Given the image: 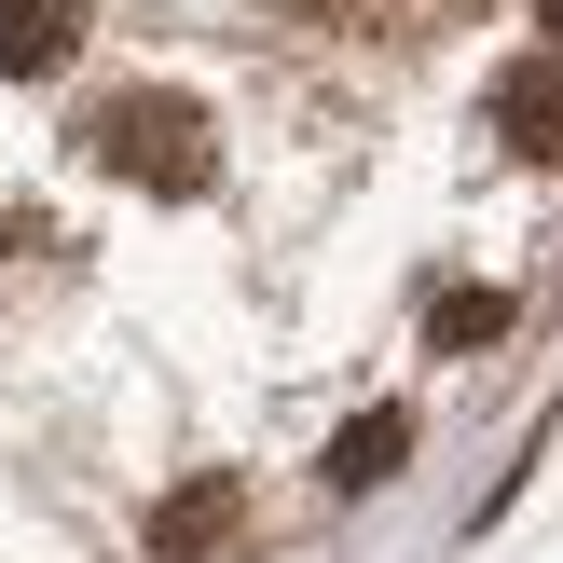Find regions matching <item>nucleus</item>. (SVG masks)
Returning a JSON list of instances; mask_svg holds the SVG:
<instances>
[{"label":"nucleus","instance_id":"obj_5","mask_svg":"<svg viewBox=\"0 0 563 563\" xmlns=\"http://www.w3.org/2000/svg\"><path fill=\"white\" fill-rule=\"evenodd\" d=\"M427 344H440V357L509 344V289H495V275H454V289H427Z\"/></svg>","mask_w":563,"mask_h":563},{"label":"nucleus","instance_id":"obj_3","mask_svg":"<svg viewBox=\"0 0 563 563\" xmlns=\"http://www.w3.org/2000/svg\"><path fill=\"white\" fill-rule=\"evenodd\" d=\"M482 124H495L509 165H563V55H509L482 82Z\"/></svg>","mask_w":563,"mask_h":563},{"label":"nucleus","instance_id":"obj_6","mask_svg":"<svg viewBox=\"0 0 563 563\" xmlns=\"http://www.w3.org/2000/svg\"><path fill=\"white\" fill-rule=\"evenodd\" d=\"M399 454H412V412H357V440H330V495L399 482Z\"/></svg>","mask_w":563,"mask_h":563},{"label":"nucleus","instance_id":"obj_8","mask_svg":"<svg viewBox=\"0 0 563 563\" xmlns=\"http://www.w3.org/2000/svg\"><path fill=\"white\" fill-rule=\"evenodd\" d=\"M289 14H357V0H289Z\"/></svg>","mask_w":563,"mask_h":563},{"label":"nucleus","instance_id":"obj_4","mask_svg":"<svg viewBox=\"0 0 563 563\" xmlns=\"http://www.w3.org/2000/svg\"><path fill=\"white\" fill-rule=\"evenodd\" d=\"M69 55H82V0H0V69L14 82L69 69Z\"/></svg>","mask_w":563,"mask_h":563},{"label":"nucleus","instance_id":"obj_7","mask_svg":"<svg viewBox=\"0 0 563 563\" xmlns=\"http://www.w3.org/2000/svg\"><path fill=\"white\" fill-rule=\"evenodd\" d=\"M537 27H550V42H537V55H563V0H537Z\"/></svg>","mask_w":563,"mask_h":563},{"label":"nucleus","instance_id":"obj_2","mask_svg":"<svg viewBox=\"0 0 563 563\" xmlns=\"http://www.w3.org/2000/svg\"><path fill=\"white\" fill-rule=\"evenodd\" d=\"M152 563H247V482L234 467H192L152 495Z\"/></svg>","mask_w":563,"mask_h":563},{"label":"nucleus","instance_id":"obj_1","mask_svg":"<svg viewBox=\"0 0 563 563\" xmlns=\"http://www.w3.org/2000/svg\"><path fill=\"white\" fill-rule=\"evenodd\" d=\"M82 152H97L110 179L192 207V192H207V165H220V137H207V97H179V82H124V97L82 110Z\"/></svg>","mask_w":563,"mask_h":563}]
</instances>
